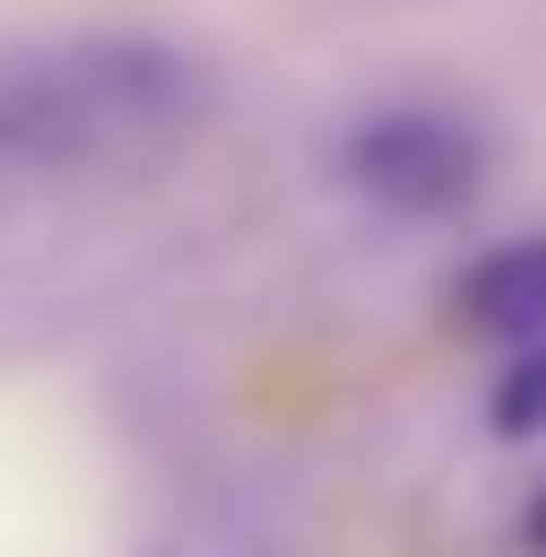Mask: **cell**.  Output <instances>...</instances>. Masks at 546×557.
I'll return each instance as SVG.
<instances>
[{"mask_svg": "<svg viewBox=\"0 0 546 557\" xmlns=\"http://www.w3.org/2000/svg\"><path fill=\"white\" fill-rule=\"evenodd\" d=\"M524 546H535V557H546V490H535V500H524Z\"/></svg>", "mask_w": 546, "mask_h": 557, "instance_id": "5b68a950", "label": "cell"}, {"mask_svg": "<svg viewBox=\"0 0 546 557\" xmlns=\"http://www.w3.org/2000/svg\"><path fill=\"white\" fill-rule=\"evenodd\" d=\"M489 421H501V433H546V342H512V352H501Z\"/></svg>", "mask_w": 546, "mask_h": 557, "instance_id": "277c9868", "label": "cell"}, {"mask_svg": "<svg viewBox=\"0 0 546 557\" xmlns=\"http://www.w3.org/2000/svg\"><path fill=\"white\" fill-rule=\"evenodd\" d=\"M342 183L387 216H456V206H479L489 148H479V125H456L433 103H387L342 137Z\"/></svg>", "mask_w": 546, "mask_h": 557, "instance_id": "7a4b0ae2", "label": "cell"}, {"mask_svg": "<svg viewBox=\"0 0 546 557\" xmlns=\"http://www.w3.org/2000/svg\"><path fill=\"white\" fill-rule=\"evenodd\" d=\"M456 319L467 331H489V342H546V239H501V250H479L467 262V285H456Z\"/></svg>", "mask_w": 546, "mask_h": 557, "instance_id": "3957f363", "label": "cell"}, {"mask_svg": "<svg viewBox=\"0 0 546 557\" xmlns=\"http://www.w3.org/2000/svg\"><path fill=\"white\" fill-rule=\"evenodd\" d=\"M183 114H194V69L137 35L46 46V58L0 69V160H103V148H148Z\"/></svg>", "mask_w": 546, "mask_h": 557, "instance_id": "6da1fadb", "label": "cell"}]
</instances>
